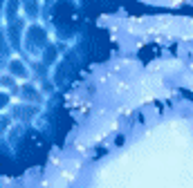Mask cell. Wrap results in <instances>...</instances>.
<instances>
[{
    "mask_svg": "<svg viewBox=\"0 0 193 188\" xmlns=\"http://www.w3.org/2000/svg\"><path fill=\"white\" fill-rule=\"evenodd\" d=\"M11 72H13V74H25L23 65H18V63H11Z\"/></svg>",
    "mask_w": 193,
    "mask_h": 188,
    "instance_id": "obj_1",
    "label": "cell"
},
{
    "mask_svg": "<svg viewBox=\"0 0 193 188\" xmlns=\"http://www.w3.org/2000/svg\"><path fill=\"white\" fill-rule=\"evenodd\" d=\"M7 103V96H5V94H0V105H5Z\"/></svg>",
    "mask_w": 193,
    "mask_h": 188,
    "instance_id": "obj_2",
    "label": "cell"
}]
</instances>
